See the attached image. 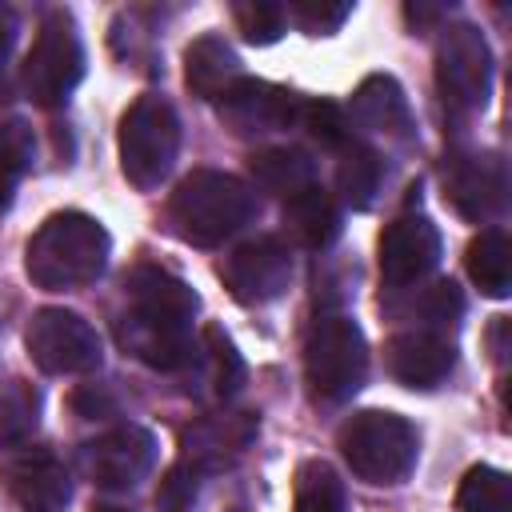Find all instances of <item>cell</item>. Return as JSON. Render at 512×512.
<instances>
[{
    "label": "cell",
    "mask_w": 512,
    "mask_h": 512,
    "mask_svg": "<svg viewBox=\"0 0 512 512\" xmlns=\"http://www.w3.org/2000/svg\"><path fill=\"white\" fill-rule=\"evenodd\" d=\"M112 240L88 212H52L24 248V272L44 292H68L92 284L108 264Z\"/></svg>",
    "instance_id": "6da1fadb"
},
{
    "label": "cell",
    "mask_w": 512,
    "mask_h": 512,
    "mask_svg": "<svg viewBox=\"0 0 512 512\" xmlns=\"http://www.w3.org/2000/svg\"><path fill=\"white\" fill-rule=\"evenodd\" d=\"M256 192L232 172L192 168L168 196V228L196 248H216L256 216Z\"/></svg>",
    "instance_id": "7a4b0ae2"
},
{
    "label": "cell",
    "mask_w": 512,
    "mask_h": 512,
    "mask_svg": "<svg viewBox=\"0 0 512 512\" xmlns=\"http://www.w3.org/2000/svg\"><path fill=\"white\" fill-rule=\"evenodd\" d=\"M336 448L360 480L384 488V484H404L412 476L420 456V436L404 416L384 408H364L340 424Z\"/></svg>",
    "instance_id": "3957f363"
},
{
    "label": "cell",
    "mask_w": 512,
    "mask_h": 512,
    "mask_svg": "<svg viewBox=\"0 0 512 512\" xmlns=\"http://www.w3.org/2000/svg\"><path fill=\"white\" fill-rule=\"evenodd\" d=\"M180 152V116L160 92H144L120 116V172L132 188H156Z\"/></svg>",
    "instance_id": "277c9868"
},
{
    "label": "cell",
    "mask_w": 512,
    "mask_h": 512,
    "mask_svg": "<svg viewBox=\"0 0 512 512\" xmlns=\"http://www.w3.org/2000/svg\"><path fill=\"white\" fill-rule=\"evenodd\" d=\"M304 376L316 400L340 404L368 376V340L352 316H320L304 340Z\"/></svg>",
    "instance_id": "5b68a950"
},
{
    "label": "cell",
    "mask_w": 512,
    "mask_h": 512,
    "mask_svg": "<svg viewBox=\"0 0 512 512\" xmlns=\"http://www.w3.org/2000/svg\"><path fill=\"white\" fill-rule=\"evenodd\" d=\"M84 80V40H80V28L76 20L64 12V8H52L44 12L40 28H36V40L24 56V72H20V84L28 92L32 104L40 108H56L72 96V88Z\"/></svg>",
    "instance_id": "8992f818"
},
{
    "label": "cell",
    "mask_w": 512,
    "mask_h": 512,
    "mask_svg": "<svg viewBox=\"0 0 512 512\" xmlns=\"http://www.w3.org/2000/svg\"><path fill=\"white\" fill-rule=\"evenodd\" d=\"M436 88H440V100L448 104V112H456V116H472L488 104L492 52H488V40L480 36V28H472V24L440 28Z\"/></svg>",
    "instance_id": "52a82bcc"
},
{
    "label": "cell",
    "mask_w": 512,
    "mask_h": 512,
    "mask_svg": "<svg viewBox=\"0 0 512 512\" xmlns=\"http://www.w3.org/2000/svg\"><path fill=\"white\" fill-rule=\"evenodd\" d=\"M24 348L32 364L48 376H84L100 368V336L96 328L68 308H36L24 328Z\"/></svg>",
    "instance_id": "ba28073f"
},
{
    "label": "cell",
    "mask_w": 512,
    "mask_h": 512,
    "mask_svg": "<svg viewBox=\"0 0 512 512\" xmlns=\"http://www.w3.org/2000/svg\"><path fill=\"white\" fill-rule=\"evenodd\" d=\"M220 280L232 292V300L248 308L268 304L284 296L292 280V248L280 236H252L220 260Z\"/></svg>",
    "instance_id": "9c48e42d"
},
{
    "label": "cell",
    "mask_w": 512,
    "mask_h": 512,
    "mask_svg": "<svg viewBox=\"0 0 512 512\" xmlns=\"http://www.w3.org/2000/svg\"><path fill=\"white\" fill-rule=\"evenodd\" d=\"M156 464V440L148 428L140 424H120V428H108L104 436L88 440L80 448V468L84 476L96 484V488H112V492H124V488H136Z\"/></svg>",
    "instance_id": "30bf717a"
},
{
    "label": "cell",
    "mask_w": 512,
    "mask_h": 512,
    "mask_svg": "<svg viewBox=\"0 0 512 512\" xmlns=\"http://www.w3.org/2000/svg\"><path fill=\"white\" fill-rule=\"evenodd\" d=\"M220 120L232 136H268V132H280V128H292L300 120V96L284 84H272V80H256V76H244L236 80L220 100Z\"/></svg>",
    "instance_id": "8fae6325"
},
{
    "label": "cell",
    "mask_w": 512,
    "mask_h": 512,
    "mask_svg": "<svg viewBox=\"0 0 512 512\" xmlns=\"http://www.w3.org/2000/svg\"><path fill=\"white\" fill-rule=\"evenodd\" d=\"M444 200L472 224H488L508 204V168L496 152H460L444 164Z\"/></svg>",
    "instance_id": "7c38bea8"
},
{
    "label": "cell",
    "mask_w": 512,
    "mask_h": 512,
    "mask_svg": "<svg viewBox=\"0 0 512 512\" xmlns=\"http://www.w3.org/2000/svg\"><path fill=\"white\" fill-rule=\"evenodd\" d=\"M0 480L24 512H64L72 500V476L48 448H8L0 460Z\"/></svg>",
    "instance_id": "4fadbf2b"
},
{
    "label": "cell",
    "mask_w": 512,
    "mask_h": 512,
    "mask_svg": "<svg viewBox=\"0 0 512 512\" xmlns=\"http://www.w3.org/2000/svg\"><path fill=\"white\" fill-rule=\"evenodd\" d=\"M440 264V232L428 216L404 212L380 232V280L388 288L420 284Z\"/></svg>",
    "instance_id": "5bb4252c"
},
{
    "label": "cell",
    "mask_w": 512,
    "mask_h": 512,
    "mask_svg": "<svg viewBox=\"0 0 512 512\" xmlns=\"http://www.w3.org/2000/svg\"><path fill=\"white\" fill-rule=\"evenodd\" d=\"M116 340L124 352H132L140 364H148L156 372H184V368H192V360L200 352L192 324L156 320V316H144L132 308L116 320Z\"/></svg>",
    "instance_id": "9a60e30c"
},
{
    "label": "cell",
    "mask_w": 512,
    "mask_h": 512,
    "mask_svg": "<svg viewBox=\"0 0 512 512\" xmlns=\"http://www.w3.org/2000/svg\"><path fill=\"white\" fill-rule=\"evenodd\" d=\"M252 436H256L252 412H212L180 432V460L204 476V472L232 464L252 444Z\"/></svg>",
    "instance_id": "2e32d148"
},
{
    "label": "cell",
    "mask_w": 512,
    "mask_h": 512,
    "mask_svg": "<svg viewBox=\"0 0 512 512\" xmlns=\"http://www.w3.org/2000/svg\"><path fill=\"white\" fill-rule=\"evenodd\" d=\"M384 364L408 388H436L452 372L456 348H452V340L444 332L412 328V332H396L384 344Z\"/></svg>",
    "instance_id": "e0dca14e"
},
{
    "label": "cell",
    "mask_w": 512,
    "mask_h": 512,
    "mask_svg": "<svg viewBox=\"0 0 512 512\" xmlns=\"http://www.w3.org/2000/svg\"><path fill=\"white\" fill-rule=\"evenodd\" d=\"M124 296H128L132 312L172 320V324H192V316L200 308V296L192 292V284L156 264H136L124 276Z\"/></svg>",
    "instance_id": "ac0fdd59"
},
{
    "label": "cell",
    "mask_w": 512,
    "mask_h": 512,
    "mask_svg": "<svg viewBox=\"0 0 512 512\" xmlns=\"http://www.w3.org/2000/svg\"><path fill=\"white\" fill-rule=\"evenodd\" d=\"M348 120L360 124L364 132H376V136H388V140H400L408 144L412 140V112H408V96L404 88L376 72V76H364L352 92V104H348Z\"/></svg>",
    "instance_id": "d6986e66"
},
{
    "label": "cell",
    "mask_w": 512,
    "mask_h": 512,
    "mask_svg": "<svg viewBox=\"0 0 512 512\" xmlns=\"http://www.w3.org/2000/svg\"><path fill=\"white\" fill-rule=\"evenodd\" d=\"M236 80H244V64L224 36L204 32L184 48V84L192 96L220 100Z\"/></svg>",
    "instance_id": "ffe728a7"
},
{
    "label": "cell",
    "mask_w": 512,
    "mask_h": 512,
    "mask_svg": "<svg viewBox=\"0 0 512 512\" xmlns=\"http://www.w3.org/2000/svg\"><path fill=\"white\" fill-rule=\"evenodd\" d=\"M340 228H344V212H340L336 196L324 192L320 184L284 200V232L292 236V244L320 252L340 236Z\"/></svg>",
    "instance_id": "44dd1931"
},
{
    "label": "cell",
    "mask_w": 512,
    "mask_h": 512,
    "mask_svg": "<svg viewBox=\"0 0 512 512\" xmlns=\"http://www.w3.org/2000/svg\"><path fill=\"white\" fill-rule=\"evenodd\" d=\"M248 176L260 192L292 200L296 192L316 184V164L300 148H260L248 156Z\"/></svg>",
    "instance_id": "7402d4cb"
},
{
    "label": "cell",
    "mask_w": 512,
    "mask_h": 512,
    "mask_svg": "<svg viewBox=\"0 0 512 512\" xmlns=\"http://www.w3.org/2000/svg\"><path fill=\"white\" fill-rule=\"evenodd\" d=\"M464 264H468L472 284L484 296L504 300L512 292V244H508L504 228H480V236H472V244H468Z\"/></svg>",
    "instance_id": "603a6c76"
},
{
    "label": "cell",
    "mask_w": 512,
    "mask_h": 512,
    "mask_svg": "<svg viewBox=\"0 0 512 512\" xmlns=\"http://www.w3.org/2000/svg\"><path fill=\"white\" fill-rule=\"evenodd\" d=\"M192 364H204V380H208V388H212L216 400L236 396L240 384H244V376H248L244 356L236 352L232 336H228L220 324H204V332H200V352H196Z\"/></svg>",
    "instance_id": "cb8c5ba5"
},
{
    "label": "cell",
    "mask_w": 512,
    "mask_h": 512,
    "mask_svg": "<svg viewBox=\"0 0 512 512\" xmlns=\"http://www.w3.org/2000/svg\"><path fill=\"white\" fill-rule=\"evenodd\" d=\"M380 184H384V160H380V152H376V148L356 144V140H352L348 148H340V164H336V192H340V200H344L348 208L364 212V208L376 200Z\"/></svg>",
    "instance_id": "d4e9b609"
},
{
    "label": "cell",
    "mask_w": 512,
    "mask_h": 512,
    "mask_svg": "<svg viewBox=\"0 0 512 512\" xmlns=\"http://www.w3.org/2000/svg\"><path fill=\"white\" fill-rule=\"evenodd\" d=\"M348 492L328 460H304L292 480V512H344Z\"/></svg>",
    "instance_id": "484cf974"
},
{
    "label": "cell",
    "mask_w": 512,
    "mask_h": 512,
    "mask_svg": "<svg viewBox=\"0 0 512 512\" xmlns=\"http://www.w3.org/2000/svg\"><path fill=\"white\" fill-rule=\"evenodd\" d=\"M40 424V392L24 380L0 388V448H20Z\"/></svg>",
    "instance_id": "4316f807"
},
{
    "label": "cell",
    "mask_w": 512,
    "mask_h": 512,
    "mask_svg": "<svg viewBox=\"0 0 512 512\" xmlns=\"http://www.w3.org/2000/svg\"><path fill=\"white\" fill-rule=\"evenodd\" d=\"M32 156H36L32 124H24V120H4V124H0V212L12 204L20 176L32 168Z\"/></svg>",
    "instance_id": "83f0119b"
},
{
    "label": "cell",
    "mask_w": 512,
    "mask_h": 512,
    "mask_svg": "<svg viewBox=\"0 0 512 512\" xmlns=\"http://www.w3.org/2000/svg\"><path fill=\"white\" fill-rule=\"evenodd\" d=\"M456 504L460 512H512V484L500 468L476 464L464 472L456 488Z\"/></svg>",
    "instance_id": "f1b7e54d"
},
{
    "label": "cell",
    "mask_w": 512,
    "mask_h": 512,
    "mask_svg": "<svg viewBox=\"0 0 512 512\" xmlns=\"http://www.w3.org/2000/svg\"><path fill=\"white\" fill-rule=\"evenodd\" d=\"M232 20L248 44H272L288 32V12L272 0H240L232 4Z\"/></svg>",
    "instance_id": "f546056e"
},
{
    "label": "cell",
    "mask_w": 512,
    "mask_h": 512,
    "mask_svg": "<svg viewBox=\"0 0 512 512\" xmlns=\"http://www.w3.org/2000/svg\"><path fill=\"white\" fill-rule=\"evenodd\" d=\"M308 128V136L320 144V148H348L352 144V120L340 104L332 100H304L300 104V120Z\"/></svg>",
    "instance_id": "4dcf8cb0"
},
{
    "label": "cell",
    "mask_w": 512,
    "mask_h": 512,
    "mask_svg": "<svg viewBox=\"0 0 512 512\" xmlns=\"http://www.w3.org/2000/svg\"><path fill=\"white\" fill-rule=\"evenodd\" d=\"M284 12L296 20V28H304L308 36H332L344 28V20L352 16V4H332V0H292L284 4Z\"/></svg>",
    "instance_id": "1f68e13d"
},
{
    "label": "cell",
    "mask_w": 512,
    "mask_h": 512,
    "mask_svg": "<svg viewBox=\"0 0 512 512\" xmlns=\"http://www.w3.org/2000/svg\"><path fill=\"white\" fill-rule=\"evenodd\" d=\"M200 492V472L184 460H176L172 468H164L160 484H156V508L160 512H188L196 504Z\"/></svg>",
    "instance_id": "d6a6232c"
},
{
    "label": "cell",
    "mask_w": 512,
    "mask_h": 512,
    "mask_svg": "<svg viewBox=\"0 0 512 512\" xmlns=\"http://www.w3.org/2000/svg\"><path fill=\"white\" fill-rule=\"evenodd\" d=\"M420 312H424V320H428V332H448V328H456L460 316H464V296H460V288H456L452 280H440V284H432V288L424 292Z\"/></svg>",
    "instance_id": "836d02e7"
},
{
    "label": "cell",
    "mask_w": 512,
    "mask_h": 512,
    "mask_svg": "<svg viewBox=\"0 0 512 512\" xmlns=\"http://www.w3.org/2000/svg\"><path fill=\"white\" fill-rule=\"evenodd\" d=\"M72 408H76V416L96 420V416H112L116 400H112V392H108L104 384H80V388L72 392Z\"/></svg>",
    "instance_id": "e575fe53"
},
{
    "label": "cell",
    "mask_w": 512,
    "mask_h": 512,
    "mask_svg": "<svg viewBox=\"0 0 512 512\" xmlns=\"http://www.w3.org/2000/svg\"><path fill=\"white\" fill-rule=\"evenodd\" d=\"M16 44V12L8 4H0V68L8 60V48Z\"/></svg>",
    "instance_id": "d590c367"
},
{
    "label": "cell",
    "mask_w": 512,
    "mask_h": 512,
    "mask_svg": "<svg viewBox=\"0 0 512 512\" xmlns=\"http://www.w3.org/2000/svg\"><path fill=\"white\" fill-rule=\"evenodd\" d=\"M504 328H508V320L496 316V324H492V332H488V344H492V356H496V360H504Z\"/></svg>",
    "instance_id": "8d00e7d4"
},
{
    "label": "cell",
    "mask_w": 512,
    "mask_h": 512,
    "mask_svg": "<svg viewBox=\"0 0 512 512\" xmlns=\"http://www.w3.org/2000/svg\"><path fill=\"white\" fill-rule=\"evenodd\" d=\"M92 512H128V508H116V504H96Z\"/></svg>",
    "instance_id": "74e56055"
},
{
    "label": "cell",
    "mask_w": 512,
    "mask_h": 512,
    "mask_svg": "<svg viewBox=\"0 0 512 512\" xmlns=\"http://www.w3.org/2000/svg\"><path fill=\"white\" fill-rule=\"evenodd\" d=\"M232 512H240V508H232Z\"/></svg>",
    "instance_id": "f35d334b"
}]
</instances>
